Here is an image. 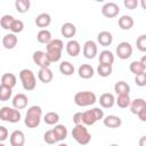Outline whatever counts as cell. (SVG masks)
<instances>
[{"label": "cell", "mask_w": 146, "mask_h": 146, "mask_svg": "<svg viewBox=\"0 0 146 146\" xmlns=\"http://www.w3.org/2000/svg\"><path fill=\"white\" fill-rule=\"evenodd\" d=\"M41 116H42L41 107L38 106V105H33V106L27 108V112H26V115H25V119H24V123L27 128L34 129L40 124Z\"/></svg>", "instance_id": "6da1fadb"}, {"label": "cell", "mask_w": 146, "mask_h": 146, "mask_svg": "<svg viewBox=\"0 0 146 146\" xmlns=\"http://www.w3.org/2000/svg\"><path fill=\"white\" fill-rule=\"evenodd\" d=\"M72 137L80 145H87L91 140V135L84 124L74 125V128L72 129Z\"/></svg>", "instance_id": "7a4b0ae2"}, {"label": "cell", "mask_w": 146, "mask_h": 146, "mask_svg": "<svg viewBox=\"0 0 146 146\" xmlns=\"http://www.w3.org/2000/svg\"><path fill=\"white\" fill-rule=\"evenodd\" d=\"M19 79L22 82V86L24 88V90L26 91H32L35 89L36 86V79L35 75L33 73V71L29 70V68H23L19 71Z\"/></svg>", "instance_id": "3957f363"}, {"label": "cell", "mask_w": 146, "mask_h": 146, "mask_svg": "<svg viewBox=\"0 0 146 146\" xmlns=\"http://www.w3.org/2000/svg\"><path fill=\"white\" fill-rule=\"evenodd\" d=\"M97 102L96 94L92 91H78L74 95V103L80 107L94 105Z\"/></svg>", "instance_id": "277c9868"}, {"label": "cell", "mask_w": 146, "mask_h": 146, "mask_svg": "<svg viewBox=\"0 0 146 146\" xmlns=\"http://www.w3.org/2000/svg\"><path fill=\"white\" fill-rule=\"evenodd\" d=\"M21 117H22L21 112L14 107L3 106L0 108V119L2 121L9 122V123H17L19 122Z\"/></svg>", "instance_id": "5b68a950"}, {"label": "cell", "mask_w": 146, "mask_h": 146, "mask_svg": "<svg viewBox=\"0 0 146 146\" xmlns=\"http://www.w3.org/2000/svg\"><path fill=\"white\" fill-rule=\"evenodd\" d=\"M115 52L120 59H128L132 55V46L127 41H122L117 44Z\"/></svg>", "instance_id": "8992f818"}, {"label": "cell", "mask_w": 146, "mask_h": 146, "mask_svg": "<svg viewBox=\"0 0 146 146\" xmlns=\"http://www.w3.org/2000/svg\"><path fill=\"white\" fill-rule=\"evenodd\" d=\"M32 59L34 62V64H36L40 68H46V67H49L50 66V60L48 58V55L46 51H42V50H36L33 52V56H32Z\"/></svg>", "instance_id": "52a82bcc"}, {"label": "cell", "mask_w": 146, "mask_h": 146, "mask_svg": "<svg viewBox=\"0 0 146 146\" xmlns=\"http://www.w3.org/2000/svg\"><path fill=\"white\" fill-rule=\"evenodd\" d=\"M119 13H120V7L115 2H106L102 7V14H103V16H105L107 18L116 17L119 15Z\"/></svg>", "instance_id": "ba28073f"}, {"label": "cell", "mask_w": 146, "mask_h": 146, "mask_svg": "<svg viewBox=\"0 0 146 146\" xmlns=\"http://www.w3.org/2000/svg\"><path fill=\"white\" fill-rule=\"evenodd\" d=\"M83 56L87 58V59H92L96 57L97 52H98V48H97V44L95 41L92 40H87L83 44Z\"/></svg>", "instance_id": "9c48e42d"}, {"label": "cell", "mask_w": 146, "mask_h": 146, "mask_svg": "<svg viewBox=\"0 0 146 146\" xmlns=\"http://www.w3.org/2000/svg\"><path fill=\"white\" fill-rule=\"evenodd\" d=\"M9 141L11 146H24L25 144V135L22 130H14L9 137Z\"/></svg>", "instance_id": "30bf717a"}, {"label": "cell", "mask_w": 146, "mask_h": 146, "mask_svg": "<svg viewBox=\"0 0 146 146\" xmlns=\"http://www.w3.org/2000/svg\"><path fill=\"white\" fill-rule=\"evenodd\" d=\"M115 100L116 99L113 96V94H110V92L102 94L100 97H99V99H98L100 106L104 107V108H111V107H113L114 104H115Z\"/></svg>", "instance_id": "8fae6325"}, {"label": "cell", "mask_w": 146, "mask_h": 146, "mask_svg": "<svg viewBox=\"0 0 146 146\" xmlns=\"http://www.w3.org/2000/svg\"><path fill=\"white\" fill-rule=\"evenodd\" d=\"M27 103H29V99H27V96L25 94H17L14 96L13 98V107L16 108V110H23L27 106Z\"/></svg>", "instance_id": "7c38bea8"}, {"label": "cell", "mask_w": 146, "mask_h": 146, "mask_svg": "<svg viewBox=\"0 0 146 146\" xmlns=\"http://www.w3.org/2000/svg\"><path fill=\"white\" fill-rule=\"evenodd\" d=\"M50 23H51V16L47 13H41L35 17V25L41 30H44L46 27H48Z\"/></svg>", "instance_id": "4fadbf2b"}, {"label": "cell", "mask_w": 146, "mask_h": 146, "mask_svg": "<svg viewBox=\"0 0 146 146\" xmlns=\"http://www.w3.org/2000/svg\"><path fill=\"white\" fill-rule=\"evenodd\" d=\"M81 51V46L76 40H70L66 43V52L71 57H76Z\"/></svg>", "instance_id": "5bb4252c"}, {"label": "cell", "mask_w": 146, "mask_h": 146, "mask_svg": "<svg viewBox=\"0 0 146 146\" xmlns=\"http://www.w3.org/2000/svg\"><path fill=\"white\" fill-rule=\"evenodd\" d=\"M103 123L105 127L114 129V128H119L122 124V119L116 115H107L103 119Z\"/></svg>", "instance_id": "9a60e30c"}, {"label": "cell", "mask_w": 146, "mask_h": 146, "mask_svg": "<svg viewBox=\"0 0 146 146\" xmlns=\"http://www.w3.org/2000/svg\"><path fill=\"white\" fill-rule=\"evenodd\" d=\"M60 33H62V35H63L64 38L71 39V38H73V36L75 35V33H76V27H75V25H74L73 23H70V22L64 23V24L62 25V27H60Z\"/></svg>", "instance_id": "2e32d148"}, {"label": "cell", "mask_w": 146, "mask_h": 146, "mask_svg": "<svg viewBox=\"0 0 146 146\" xmlns=\"http://www.w3.org/2000/svg\"><path fill=\"white\" fill-rule=\"evenodd\" d=\"M97 41L103 47H108L113 42V35L108 31H102L97 35Z\"/></svg>", "instance_id": "e0dca14e"}, {"label": "cell", "mask_w": 146, "mask_h": 146, "mask_svg": "<svg viewBox=\"0 0 146 146\" xmlns=\"http://www.w3.org/2000/svg\"><path fill=\"white\" fill-rule=\"evenodd\" d=\"M63 49H64V43L60 39H52L46 46V51L47 52H62Z\"/></svg>", "instance_id": "ac0fdd59"}, {"label": "cell", "mask_w": 146, "mask_h": 146, "mask_svg": "<svg viewBox=\"0 0 146 146\" xmlns=\"http://www.w3.org/2000/svg\"><path fill=\"white\" fill-rule=\"evenodd\" d=\"M78 74L82 79H90V78L94 76L95 71H94V67L91 65H89V64H82V65H80V67L78 70Z\"/></svg>", "instance_id": "d6986e66"}, {"label": "cell", "mask_w": 146, "mask_h": 146, "mask_svg": "<svg viewBox=\"0 0 146 146\" xmlns=\"http://www.w3.org/2000/svg\"><path fill=\"white\" fill-rule=\"evenodd\" d=\"M38 79L42 82V83H49L51 82V80L54 79V73L49 67L46 68H40L38 72Z\"/></svg>", "instance_id": "ffe728a7"}, {"label": "cell", "mask_w": 146, "mask_h": 146, "mask_svg": "<svg viewBox=\"0 0 146 146\" xmlns=\"http://www.w3.org/2000/svg\"><path fill=\"white\" fill-rule=\"evenodd\" d=\"M18 42V39L16 36V34L14 33H9V34H6L3 38H2V46L6 48V49H13L16 47Z\"/></svg>", "instance_id": "44dd1931"}, {"label": "cell", "mask_w": 146, "mask_h": 146, "mask_svg": "<svg viewBox=\"0 0 146 146\" xmlns=\"http://www.w3.org/2000/svg\"><path fill=\"white\" fill-rule=\"evenodd\" d=\"M117 24H119V26H120L121 30L128 31V30H130V29L133 26L135 22H133V18H132L131 16H129V15H122V16L119 18Z\"/></svg>", "instance_id": "7402d4cb"}, {"label": "cell", "mask_w": 146, "mask_h": 146, "mask_svg": "<svg viewBox=\"0 0 146 146\" xmlns=\"http://www.w3.org/2000/svg\"><path fill=\"white\" fill-rule=\"evenodd\" d=\"M129 107H130V111L132 114H138L141 110H144L146 107V100L144 98H136L131 102Z\"/></svg>", "instance_id": "603a6c76"}, {"label": "cell", "mask_w": 146, "mask_h": 146, "mask_svg": "<svg viewBox=\"0 0 146 146\" xmlns=\"http://www.w3.org/2000/svg\"><path fill=\"white\" fill-rule=\"evenodd\" d=\"M52 131L55 133L57 141H62L67 137V128L64 124H56L52 128Z\"/></svg>", "instance_id": "cb8c5ba5"}, {"label": "cell", "mask_w": 146, "mask_h": 146, "mask_svg": "<svg viewBox=\"0 0 146 146\" xmlns=\"http://www.w3.org/2000/svg\"><path fill=\"white\" fill-rule=\"evenodd\" d=\"M16 82H17L16 75L13 74V73H5L1 76V84L2 86L9 87V88H14L16 86Z\"/></svg>", "instance_id": "d4e9b609"}, {"label": "cell", "mask_w": 146, "mask_h": 146, "mask_svg": "<svg viewBox=\"0 0 146 146\" xmlns=\"http://www.w3.org/2000/svg\"><path fill=\"white\" fill-rule=\"evenodd\" d=\"M114 55L111 50H103L99 54V64H108L112 65L114 63Z\"/></svg>", "instance_id": "484cf974"}, {"label": "cell", "mask_w": 146, "mask_h": 146, "mask_svg": "<svg viewBox=\"0 0 146 146\" xmlns=\"http://www.w3.org/2000/svg\"><path fill=\"white\" fill-rule=\"evenodd\" d=\"M114 91L119 95H129L130 92V86L125 81H117L114 84Z\"/></svg>", "instance_id": "4316f807"}, {"label": "cell", "mask_w": 146, "mask_h": 146, "mask_svg": "<svg viewBox=\"0 0 146 146\" xmlns=\"http://www.w3.org/2000/svg\"><path fill=\"white\" fill-rule=\"evenodd\" d=\"M36 40L40 42V43H43V44H48L52 39H51V33L49 30L44 29V30H40L36 34Z\"/></svg>", "instance_id": "83f0119b"}, {"label": "cell", "mask_w": 146, "mask_h": 146, "mask_svg": "<svg viewBox=\"0 0 146 146\" xmlns=\"http://www.w3.org/2000/svg\"><path fill=\"white\" fill-rule=\"evenodd\" d=\"M59 71L63 75H66V76H70L74 73V65L71 63V62H67V60H64L59 64Z\"/></svg>", "instance_id": "f1b7e54d"}, {"label": "cell", "mask_w": 146, "mask_h": 146, "mask_svg": "<svg viewBox=\"0 0 146 146\" xmlns=\"http://www.w3.org/2000/svg\"><path fill=\"white\" fill-rule=\"evenodd\" d=\"M97 122V119L92 112V110H88L83 112V117H82V123L84 125H92Z\"/></svg>", "instance_id": "f546056e"}, {"label": "cell", "mask_w": 146, "mask_h": 146, "mask_svg": "<svg viewBox=\"0 0 146 146\" xmlns=\"http://www.w3.org/2000/svg\"><path fill=\"white\" fill-rule=\"evenodd\" d=\"M43 121L46 124H49V125H56L58 124V121H59V115L58 113L56 112H48L44 114L43 116Z\"/></svg>", "instance_id": "4dcf8cb0"}, {"label": "cell", "mask_w": 146, "mask_h": 146, "mask_svg": "<svg viewBox=\"0 0 146 146\" xmlns=\"http://www.w3.org/2000/svg\"><path fill=\"white\" fill-rule=\"evenodd\" d=\"M30 7H31V2L29 0H16L15 1V8L21 14L27 13L30 10Z\"/></svg>", "instance_id": "1f68e13d"}, {"label": "cell", "mask_w": 146, "mask_h": 146, "mask_svg": "<svg viewBox=\"0 0 146 146\" xmlns=\"http://www.w3.org/2000/svg\"><path fill=\"white\" fill-rule=\"evenodd\" d=\"M129 70H130L131 73L135 74V76L136 75H139V74H141L144 72H146L145 68H144V66H143V64L140 63V60H133V62H131L130 65H129Z\"/></svg>", "instance_id": "d6a6232c"}, {"label": "cell", "mask_w": 146, "mask_h": 146, "mask_svg": "<svg viewBox=\"0 0 146 146\" xmlns=\"http://www.w3.org/2000/svg\"><path fill=\"white\" fill-rule=\"evenodd\" d=\"M113 72V68H112V65H108V64H99L98 67H97V73L99 76H103V78H107L112 74Z\"/></svg>", "instance_id": "836d02e7"}, {"label": "cell", "mask_w": 146, "mask_h": 146, "mask_svg": "<svg viewBox=\"0 0 146 146\" xmlns=\"http://www.w3.org/2000/svg\"><path fill=\"white\" fill-rule=\"evenodd\" d=\"M116 105L120 107V108H127L130 106L131 104V99L129 97V95H119L116 97V100H115Z\"/></svg>", "instance_id": "e575fe53"}, {"label": "cell", "mask_w": 146, "mask_h": 146, "mask_svg": "<svg viewBox=\"0 0 146 146\" xmlns=\"http://www.w3.org/2000/svg\"><path fill=\"white\" fill-rule=\"evenodd\" d=\"M13 95V88L6 87L0 84V100L1 102H7Z\"/></svg>", "instance_id": "d590c367"}, {"label": "cell", "mask_w": 146, "mask_h": 146, "mask_svg": "<svg viewBox=\"0 0 146 146\" xmlns=\"http://www.w3.org/2000/svg\"><path fill=\"white\" fill-rule=\"evenodd\" d=\"M14 16L11 15H3L1 18H0V25L3 30H10L11 27V24L14 22Z\"/></svg>", "instance_id": "8d00e7d4"}, {"label": "cell", "mask_w": 146, "mask_h": 146, "mask_svg": "<svg viewBox=\"0 0 146 146\" xmlns=\"http://www.w3.org/2000/svg\"><path fill=\"white\" fill-rule=\"evenodd\" d=\"M24 30V23H23V21H21V19H14V22H13V24H11V27H10V31H11V33H14V34H16V33H21L22 31Z\"/></svg>", "instance_id": "74e56055"}, {"label": "cell", "mask_w": 146, "mask_h": 146, "mask_svg": "<svg viewBox=\"0 0 146 146\" xmlns=\"http://www.w3.org/2000/svg\"><path fill=\"white\" fill-rule=\"evenodd\" d=\"M43 140H44L46 144H48V145H54L55 143H57V139H56V137H55V133H54L52 129L47 130V131L44 132V135H43Z\"/></svg>", "instance_id": "f35d334b"}, {"label": "cell", "mask_w": 146, "mask_h": 146, "mask_svg": "<svg viewBox=\"0 0 146 146\" xmlns=\"http://www.w3.org/2000/svg\"><path fill=\"white\" fill-rule=\"evenodd\" d=\"M137 49L141 52H146V34H141L136 40Z\"/></svg>", "instance_id": "ab89813d"}, {"label": "cell", "mask_w": 146, "mask_h": 146, "mask_svg": "<svg viewBox=\"0 0 146 146\" xmlns=\"http://www.w3.org/2000/svg\"><path fill=\"white\" fill-rule=\"evenodd\" d=\"M135 83L138 87H145L146 86V72H144L139 75H136L135 76Z\"/></svg>", "instance_id": "60d3db41"}, {"label": "cell", "mask_w": 146, "mask_h": 146, "mask_svg": "<svg viewBox=\"0 0 146 146\" xmlns=\"http://www.w3.org/2000/svg\"><path fill=\"white\" fill-rule=\"evenodd\" d=\"M123 5H124V7L127 8V9H135V8H137V6L139 5V2H138V0H124L123 1Z\"/></svg>", "instance_id": "b9f144b4"}, {"label": "cell", "mask_w": 146, "mask_h": 146, "mask_svg": "<svg viewBox=\"0 0 146 146\" xmlns=\"http://www.w3.org/2000/svg\"><path fill=\"white\" fill-rule=\"evenodd\" d=\"M82 117H83V112H76L74 115H73V123L75 124V125H78V124H83L82 123Z\"/></svg>", "instance_id": "7bdbcfd3"}, {"label": "cell", "mask_w": 146, "mask_h": 146, "mask_svg": "<svg viewBox=\"0 0 146 146\" xmlns=\"http://www.w3.org/2000/svg\"><path fill=\"white\" fill-rule=\"evenodd\" d=\"M91 110H92V112H94V114H95L97 121L104 119V112H103V110H100L99 107H94V108H91Z\"/></svg>", "instance_id": "ee69618b"}, {"label": "cell", "mask_w": 146, "mask_h": 146, "mask_svg": "<svg viewBox=\"0 0 146 146\" xmlns=\"http://www.w3.org/2000/svg\"><path fill=\"white\" fill-rule=\"evenodd\" d=\"M8 138V130L6 127L3 125H0V141H5L6 139Z\"/></svg>", "instance_id": "f6af8a7d"}, {"label": "cell", "mask_w": 146, "mask_h": 146, "mask_svg": "<svg viewBox=\"0 0 146 146\" xmlns=\"http://www.w3.org/2000/svg\"><path fill=\"white\" fill-rule=\"evenodd\" d=\"M138 119L140 120V121H143V122H146V107L144 108V110H141L138 114Z\"/></svg>", "instance_id": "bcb514c9"}, {"label": "cell", "mask_w": 146, "mask_h": 146, "mask_svg": "<svg viewBox=\"0 0 146 146\" xmlns=\"http://www.w3.org/2000/svg\"><path fill=\"white\" fill-rule=\"evenodd\" d=\"M138 145H139V146H146V136H143V137H140Z\"/></svg>", "instance_id": "7dc6e473"}, {"label": "cell", "mask_w": 146, "mask_h": 146, "mask_svg": "<svg viewBox=\"0 0 146 146\" xmlns=\"http://www.w3.org/2000/svg\"><path fill=\"white\" fill-rule=\"evenodd\" d=\"M140 63L143 64V66H144V68H145V71H146V55H144V56L140 58Z\"/></svg>", "instance_id": "c3c4849f"}, {"label": "cell", "mask_w": 146, "mask_h": 146, "mask_svg": "<svg viewBox=\"0 0 146 146\" xmlns=\"http://www.w3.org/2000/svg\"><path fill=\"white\" fill-rule=\"evenodd\" d=\"M140 6H141L143 9L146 10V0H141V1H140Z\"/></svg>", "instance_id": "681fc988"}, {"label": "cell", "mask_w": 146, "mask_h": 146, "mask_svg": "<svg viewBox=\"0 0 146 146\" xmlns=\"http://www.w3.org/2000/svg\"><path fill=\"white\" fill-rule=\"evenodd\" d=\"M58 146H68V145H67V144H65V143H64V144H63V143H62V144H59V145H58Z\"/></svg>", "instance_id": "f907efd6"}, {"label": "cell", "mask_w": 146, "mask_h": 146, "mask_svg": "<svg viewBox=\"0 0 146 146\" xmlns=\"http://www.w3.org/2000/svg\"><path fill=\"white\" fill-rule=\"evenodd\" d=\"M110 146H120V145H117V144H112V145H110Z\"/></svg>", "instance_id": "816d5d0a"}, {"label": "cell", "mask_w": 146, "mask_h": 146, "mask_svg": "<svg viewBox=\"0 0 146 146\" xmlns=\"http://www.w3.org/2000/svg\"><path fill=\"white\" fill-rule=\"evenodd\" d=\"M0 146H6V145H5L3 143H0Z\"/></svg>", "instance_id": "f5cc1de1"}]
</instances>
